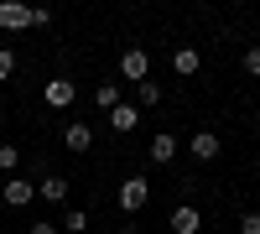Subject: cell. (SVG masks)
Here are the masks:
<instances>
[{
    "label": "cell",
    "instance_id": "obj_10",
    "mask_svg": "<svg viewBox=\"0 0 260 234\" xmlns=\"http://www.w3.org/2000/svg\"><path fill=\"white\" fill-rule=\"evenodd\" d=\"M192 156H198V161H213V156H219V136H213V130H198V136H192Z\"/></svg>",
    "mask_w": 260,
    "mask_h": 234
},
{
    "label": "cell",
    "instance_id": "obj_6",
    "mask_svg": "<svg viewBox=\"0 0 260 234\" xmlns=\"http://www.w3.org/2000/svg\"><path fill=\"white\" fill-rule=\"evenodd\" d=\"M0 26H6V31H26V26H31V6L6 0V6H0Z\"/></svg>",
    "mask_w": 260,
    "mask_h": 234
},
{
    "label": "cell",
    "instance_id": "obj_8",
    "mask_svg": "<svg viewBox=\"0 0 260 234\" xmlns=\"http://www.w3.org/2000/svg\"><path fill=\"white\" fill-rule=\"evenodd\" d=\"M198 229H203L198 208H172V234H198Z\"/></svg>",
    "mask_w": 260,
    "mask_h": 234
},
{
    "label": "cell",
    "instance_id": "obj_11",
    "mask_svg": "<svg viewBox=\"0 0 260 234\" xmlns=\"http://www.w3.org/2000/svg\"><path fill=\"white\" fill-rule=\"evenodd\" d=\"M172 156H177V136H172V130H161L156 141H151V161H161V166H167Z\"/></svg>",
    "mask_w": 260,
    "mask_h": 234
},
{
    "label": "cell",
    "instance_id": "obj_12",
    "mask_svg": "<svg viewBox=\"0 0 260 234\" xmlns=\"http://www.w3.org/2000/svg\"><path fill=\"white\" fill-rule=\"evenodd\" d=\"M151 104H161V83H136V110H151Z\"/></svg>",
    "mask_w": 260,
    "mask_h": 234
},
{
    "label": "cell",
    "instance_id": "obj_9",
    "mask_svg": "<svg viewBox=\"0 0 260 234\" xmlns=\"http://www.w3.org/2000/svg\"><path fill=\"white\" fill-rule=\"evenodd\" d=\"M37 193H42V203H62V198H68V177H57V172H52V177H42V182H37Z\"/></svg>",
    "mask_w": 260,
    "mask_h": 234
},
{
    "label": "cell",
    "instance_id": "obj_20",
    "mask_svg": "<svg viewBox=\"0 0 260 234\" xmlns=\"http://www.w3.org/2000/svg\"><path fill=\"white\" fill-rule=\"evenodd\" d=\"M31 234H62V229H57V224H47V219H37V224H31Z\"/></svg>",
    "mask_w": 260,
    "mask_h": 234
},
{
    "label": "cell",
    "instance_id": "obj_13",
    "mask_svg": "<svg viewBox=\"0 0 260 234\" xmlns=\"http://www.w3.org/2000/svg\"><path fill=\"white\" fill-rule=\"evenodd\" d=\"M94 104H99L104 115H110L115 104H120V83H99V89H94Z\"/></svg>",
    "mask_w": 260,
    "mask_h": 234
},
{
    "label": "cell",
    "instance_id": "obj_3",
    "mask_svg": "<svg viewBox=\"0 0 260 234\" xmlns=\"http://www.w3.org/2000/svg\"><path fill=\"white\" fill-rule=\"evenodd\" d=\"M120 73H125L130 83H146V73H151V57H146V47H125V52H120Z\"/></svg>",
    "mask_w": 260,
    "mask_h": 234
},
{
    "label": "cell",
    "instance_id": "obj_1",
    "mask_svg": "<svg viewBox=\"0 0 260 234\" xmlns=\"http://www.w3.org/2000/svg\"><path fill=\"white\" fill-rule=\"evenodd\" d=\"M146 198H151V182L146 177H125L120 182V208H125V214H141Z\"/></svg>",
    "mask_w": 260,
    "mask_h": 234
},
{
    "label": "cell",
    "instance_id": "obj_18",
    "mask_svg": "<svg viewBox=\"0 0 260 234\" xmlns=\"http://www.w3.org/2000/svg\"><path fill=\"white\" fill-rule=\"evenodd\" d=\"M240 234H260V214L250 208V214H240Z\"/></svg>",
    "mask_w": 260,
    "mask_h": 234
},
{
    "label": "cell",
    "instance_id": "obj_19",
    "mask_svg": "<svg viewBox=\"0 0 260 234\" xmlns=\"http://www.w3.org/2000/svg\"><path fill=\"white\" fill-rule=\"evenodd\" d=\"M245 73H250V78H260V47H250V52H245Z\"/></svg>",
    "mask_w": 260,
    "mask_h": 234
},
{
    "label": "cell",
    "instance_id": "obj_17",
    "mask_svg": "<svg viewBox=\"0 0 260 234\" xmlns=\"http://www.w3.org/2000/svg\"><path fill=\"white\" fill-rule=\"evenodd\" d=\"M11 73H16V52H11V47H0V83H6Z\"/></svg>",
    "mask_w": 260,
    "mask_h": 234
},
{
    "label": "cell",
    "instance_id": "obj_21",
    "mask_svg": "<svg viewBox=\"0 0 260 234\" xmlns=\"http://www.w3.org/2000/svg\"><path fill=\"white\" fill-rule=\"evenodd\" d=\"M0 130H6V120H0Z\"/></svg>",
    "mask_w": 260,
    "mask_h": 234
},
{
    "label": "cell",
    "instance_id": "obj_15",
    "mask_svg": "<svg viewBox=\"0 0 260 234\" xmlns=\"http://www.w3.org/2000/svg\"><path fill=\"white\" fill-rule=\"evenodd\" d=\"M57 229H62V234H83V229H89V214H83V208H68Z\"/></svg>",
    "mask_w": 260,
    "mask_h": 234
},
{
    "label": "cell",
    "instance_id": "obj_7",
    "mask_svg": "<svg viewBox=\"0 0 260 234\" xmlns=\"http://www.w3.org/2000/svg\"><path fill=\"white\" fill-rule=\"evenodd\" d=\"M62 146H68V151H89V146H94V125H68V130H62Z\"/></svg>",
    "mask_w": 260,
    "mask_h": 234
},
{
    "label": "cell",
    "instance_id": "obj_5",
    "mask_svg": "<svg viewBox=\"0 0 260 234\" xmlns=\"http://www.w3.org/2000/svg\"><path fill=\"white\" fill-rule=\"evenodd\" d=\"M0 198H6V208H26V203L37 198V182H26V177H11Z\"/></svg>",
    "mask_w": 260,
    "mask_h": 234
},
{
    "label": "cell",
    "instance_id": "obj_14",
    "mask_svg": "<svg viewBox=\"0 0 260 234\" xmlns=\"http://www.w3.org/2000/svg\"><path fill=\"white\" fill-rule=\"evenodd\" d=\"M172 68H177L182 78H192V73H198V52H192V47H177V57H172Z\"/></svg>",
    "mask_w": 260,
    "mask_h": 234
},
{
    "label": "cell",
    "instance_id": "obj_2",
    "mask_svg": "<svg viewBox=\"0 0 260 234\" xmlns=\"http://www.w3.org/2000/svg\"><path fill=\"white\" fill-rule=\"evenodd\" d=\"M42 99H47V110H68L78 99V83L73 78H52V83H42Z\"/></svg>",
    "mask_w": 260,
    "mask_h": 234
},
{
    "label": "cell",
    "instance_id": "obj_16",
    "mask_svg": "<svg viewBox=\"0 0 260 234\" xmlns=\"http://www.w3.org/2000/svg\"><path fill=\"white\" fill-rule=\"evenodd\" d=\"M16 166H21V146L0 141V172H16Z\"/></svg>",
    "mask_w": 260,
    "mask_h": 234
},
{
    "label": "cell",
    "instance_id": "obj_4",
    "mask_svg": "<svg viewBox=\"0 0 260 234\" xmlns=\"http://www.w3.org/2000/svg\"><path fill=\"white\" fill-rule=\"evenodd\" d=\"M136 125H141V110H136V104H115V110H110V130L115 136H130V130H136Z\"/></svg>",
    "mask_w": 260,
    "mask_h": 234
}]
</instances>
